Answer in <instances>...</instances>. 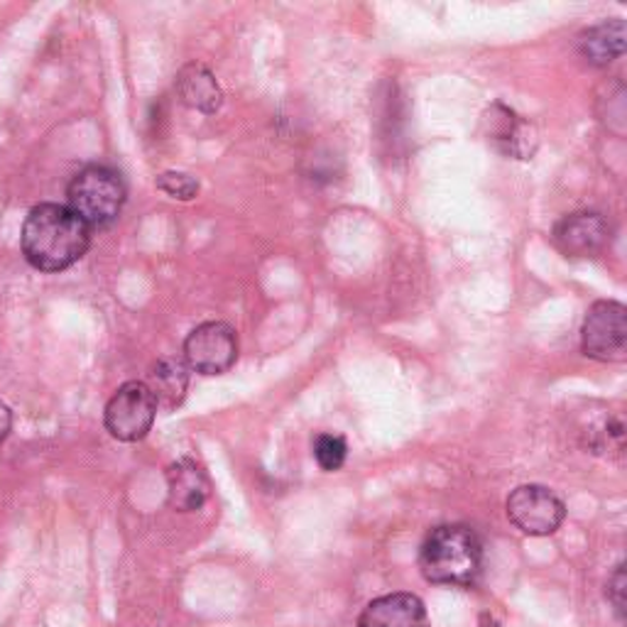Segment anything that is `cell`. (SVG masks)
<instances>
[{
	"label": "cell",
	"instance_id": "1",
	"mask_svg": "<svg viewBox=\"0 0 627 627\" xmlns=\"http://www.w3.org/2000/svg\"><path fill=\"white\" fill-rule=\"evenodd\" d=\"M91 243L89 226L70 206L40 204L25 218L21 246L33 267L62 273L86 255Z\"/></svg>",
	"mask_w": 627,
	"mask_h": 627
},
{
	"label": "cell",
	"instance_id": "2",
	"mask_svg": "<svg viewBox=\"0 0 627 627\" xmlns=\"http://www.w3.org/2000/svg\"><path fill=\"white\" fill-rule=\"evenodd\" d=\"M484 566V544L466 525H439L424 539L419 568L429 584L471 586Z\"/></svg>",
	"mask_w": 627,
	"mask_h": 627
},
{
	"label": "cell",
	"instance_id": "3",
	"mask_svg": "<svg viewBox=\"0 0 627 627\" xmlns=\"http://www.w3.org/2000/svg\"><path fill=\"white\" fill-rule=\"evenodd\" d=\"M125 197L128 195H125V185L118 172L101 165L81 170L72 179L70 191H66L70 209L89 228H103L113 224L121 216Z\"/></svg>",
	"mask_w": 627,
	"mask_h": 627
},
{
	"label": "cell",
	"instance_id": "4",
	"mask_svg": "<svg viewBox=\"0 0 627 627\" xmlns=\"http://www.w3.org/2000/svg\"><path fill=\"white\" fill-rule=\"evenodd\" d=\"M581 349L588 359L601 363H617L627 353V309L615 299H601L588 309Z\"/></svg>",
	"mask_w": 627,
	"mask_h": 627
},
{
	"label": "cell",
	"instance_id": "5",
	"mask_svg": "<svg viewBox=\"0 0 627 627\" xmlns=\"http://www.w3.org/2000/svg\"><path fill=\"white\" fill-rule=\"evenodd\" d=\"M158 404H154L148 385L140 380H130L115 390L113 398L105 404V429L118 441H140L152 429Z\"/></svg>",
	"mask_w": 627,
	"mask_h": 627
},
{
	"label": "cell",
	"instance_id": "6",
	"mask_svg": "<svg viewBox=\"0 0 627 627\" xmlns=\"http://www.w3.org/2000/svg\"><path fill=\"white\" fill-rule=\"evenodd\" d=\"M505 510L510 523L529 537L554 535L566 517V507L559 496L535 484L515 488L507 498Z\"/></svg>",
	"mask_w": 627,
	"mask_h": 627
},
{
	"label": "cell",
	"instance_id": "7",
	"mask_svg": "<svg viewBox=\"0 0 627 627\" xmlns=\"http://www.w3.org/2000/svg\"><path fill=\"white\" fill-rule=\"evenodd\" d=\"M238 359V336L234 326L206 322L197 326L185 341L187 368L201 375H224Z\"/></svg>",
	"mask_w": 627,
	"mask_h": 627
},
{
	"label": "cell",
	"instance_id": "8",
	"mask_svg": "<svg viewBox=\"0 0 627 627\" xmlns=\"http://www.w3.org/2000/svg\"><path fill=\"white\" fill-rule=\"evenodd\" d=\"M554 240L566 255L591 258L611 243V224L595 211H578V214L559 221Z\"/></svg>",
	"mask_w": 627,
	"mask_h": 627
},
{
	"label": "cell",
	"instance_id": "9",
	"mask_svg": "<svg viewBox=\"0 0 627 627\" xmlns=\"http://www.w3.org/2000/svg\"><path fill=\"white\" fill-rule=\"evenodd\" d=\"M359 627H429V617L417 595L388 593L363 607Z\"/></svg>",
	"mask_w": 627,
	"mask_h": 627
},
{
	"label": "cell",
	"instance_id": "10",
	"mask_svg": "<svg viewBox=\"0 0 627 627\" xmlns=\"http://www.w3.org/2000/svg\"><path fill=\"white\" fill-rule=\"evenodd\" d=\"M170 505L179 513H195L211 496L206 471L195 459H179L167 468Z\"/></svg>",
	"mask_w": 627,
	"mask_h": 627
},
{
	"label": "cell",
	"instance_id": "11",
	"mask_svg": "<svg viewBox=\"0 0 627 627\" xmlns=\"http://www.w3.org/2000/svg\"><path fill=\"white\" fill-rule=\"evenodd\" d=\"M177 93L187 109L206 115L216 113L224 103V91L204 64H187L177 74Z\"/></svg>",
	"mask_w": 627,
	"mask_h": 627
},
{
	"label": "cell",
	"instance_id": "12",
	"mask_svg": "<svg viewBox=\"0 0 627 627\" xmlns=\"http://www.w3.org/2000/svg\"><path fill=\"white\" fill-rule=\"evenodd\" d=\"M148 390L152 394L158 410L172 412L177 404L185 400L187 388H189V368L185 361L179 359H162L150 368L148 373Z\"/></svg>",
	"mask_w": 627,
	"mask_h": 627
},
{
	"label": "cell",
	"instance_id": "13",
	"mask_svg": "<svg viewBox=\"0 0 627 627\" xmlns=\"http://www.w3.org/2000/svg\"><path fill=\"white\" fill-rule=\"evenodd\" d=\"M496 111L500 113V118L490 109V140H493L500 150L510 158H517V160H527L529 154L535 152V148L529 142H535L532 138V125H527L519 121V115H515L505 105H496Z\"/></svg>",
	"mask_w": 627,
	"mask_h": 627
},
{
	"label": "cell",
	"instance_id": "14",
	"mask_svg": "<svg viewBox=\"0 0 627 627\" xmlns=\"http://www.w3.org/2000/svg\"><path fill=\"white\" fill-rule=\"evenodd\" d=\"M584 60L593 66H607L625 52V23L623 21H605L591 27L578 40Z\"/></svg>",
	"mask_w": 627,
	"mask_h": 627
},
{
	"label": "cell",
	"instance_id": "15",
	"mask_svg": "<svg viewBox=\"0 0 627 627\" xmlns=\"http://www.w3.org/2000/svg\"><path fill=\"white\" fill-rule=\"evenodd\" d=\"M346 456H349V443L339 434H319L314 439V459L319 463L322 471H339Z\"/></svg>",
	"mask_w": 627,
	"mask_h": 627
},
{
	"label": "cell",
	"instance_id": "16",
	"mask_svg": "<svg viewBox=\"0 0 627 627\" xmlns=\"http://www.w3.org/2000/svg\"><path fill=\"white\" fill-rule=\"evenodd\" d=\"M158 189L165 191V195L172 199L189 201L197 197L199 181L191 175H187V172H162V175L158 177Z\"/></svg>",
	"mask_w": 627,
	"mask_h": 627
},
{
	"label": "cell",
	"instance_id": "17",
	"mask_svg": "<svg viewBox=\"0 0 627 627\" xmlns=\"http://www.w3.org/2000/svg\"><path fill=\"white\" fill-rule=\"evenodd\" d=\"M607 601L613 603L615 607V613L620 620H625V588H627V581H625V564H617L615 566V572L613 576L607 578Z\"/></svg>",
	"mask_w": 627,
	"mask_h": 627
},
{
	"label": "cell",
	"instance_id": "18",
	"mask_svg": "<svg viewBox=\"0 0 627 627\" xmlns=\"http://www.w3.org/2000/svg\"><path fill=\"white\" fill-rule=\"evenodd\" d=\"M11 427H13V414L8 410L5 402H0V443H3L8 434H11Z\"/></svg>",
	"mask_w": 627,
	"mask_h": 627
}]
</instances>
